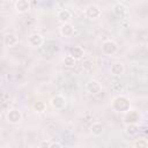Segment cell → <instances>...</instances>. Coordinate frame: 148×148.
<instances>
[{"mask_svg":"<svg viewBox=\"0 0 148 148\" xmlns=\"http://www.w3.org/2000/svg\"><path fill=\"white\" fill-rule=\"evenodd\" d=\"M111 108H112V110L114 112L124 114L127 111H130L131 108H132L131 99L127 96H125V95H117L111 101Z\"/></svg>","mask_w":148,"mask_h":148,"instance_id":"1","label":"cell"},{"mask_svg":"<svg viewBox=\"0 0 148 148\" xmlns=\"http://www.w3.org/2000/svg\"><path fill=\"white\" fill-rule=\"evenodd\" d=\"M118 49H119L118 44L113 39H105V40L102 42L101 50H102V53L104 56L112 57V56H114L118 52Z\"/></svg>","mask_w":148,"mask_h":148,"instance_id":"2","label":"cell"},{"mask_svg":"<svg viewBox=\"0 0 148 148\" xmlns=\"http://www.w3.org/2000/svg\"><path fill=\"white\" fill-rule=\"evenodd\" d=\"M84 16L88 18V20H98L101 16H102V9L99 8L98 5L96 3H90L88 5L86 8H84V12H83Z\"/></svg>","mask_w":148,"mask_h":148,"instance_id":"3","label":"cell"},{"mask_svg":"<svg viewBox=\"0 0 148 148\" xmlns=\"http://www.w3.org/2000/svg\"><path fill=\"white\" fill-rule=\"evenodd\" d=\"M50 105L54 110H64L67 105V98L61 94H57L50 98Z\"/></svg>","mask_w":148,"mask_h":148,"instance_id":"4","label":"cell"},{"mask_svg":"<svg viewBox=\"0 0 148 148\" xmlns=\"http://www.w3.org/2000/svg\"><path fill=\"white\" fill-rule=\"evenodd\" d=\"M27 43L31 49H39L44 44V37L39 32H32L28 36Z\"/></svg>","mask_w":148,"mask_h":148,"instance_id":"5","label":"cell"},{"mask_svg":"<svg viewBox=\"0 0 148 148\" xmlns=\"http://www.w3.org/2000/svg\"><path fill=\"white\" fill-rule=\"evenodd\" d=\"M23 116L18 109H9L6 113V120L12 125H17L21 123Z\"/></svg>","mask_w":148,"mask_h":148,"instance_id":"6","label":"cell"},{"mask_svg":"<svg viewBox=\"0 0 148 148\" xmlns=\"http://www.w3.org/2000/svg\"><path fill=\"white\" fill-rule=\"evenodd\" d=\"M123 120L125 123V125H130V124H139L141 120V114L139 111L136 110H130L126 113H124Z\"/></svg>","mask_w":148,"mask_h":148,"instance_id":"7","label":"cell"},{"mask_svg":"<svg viewBox=\"0 0 148 148\" xmlns=\"http://www.w3.org/2000/svg\"><path fill=\"white\" fill-rule=\"evenodd\" d=\"M86 90L89 95H97L102 91V84L99 81L92 79L86 83Z\"/></svg>","mask_w":148,"mask_h":148,"instance_id":"8","label":"cell"},{"mask_svg":"<svg viewBox=\"0 0 148 148\" xmlns=\"http://www.w3.org/2000/svg\"><path fill=\"white\" fill-rule=\"evenodd\" d=\"M59 34L65 38H72L75 35V27L71 22L62 23L59 27Z\"/></svg>","mask_w":148,"mask_h":148,"instance_id":"9","label":"cell"},{"mask_svg":"<svg viewBox=\"0 0 148 148\" xmlns=\"http://www.w3.org/2000/svg\"><path fill=\"white\" fill-rule=\"evenodd\" d=\"M31 8V3L29 0H17L14 2V9L18 14L28 13Z\"/></svg>","mask_w":148,"mask_h":148,"instance_id":"10","label":"cell"},{"mask_svg":"<svg viewBox=\"0 0 148 148\" xmlns=\"http://www.w3.org/2000/svg\"><path fill=\"white\" fill-rule=\"evenodd\" d=\"M125 73V65L120 61H114L110 66V74L112 76H121Z\"/></svg>","mask_w":148,"mask_h":148,"instance_id":"11","label":"cell"},{"mask_svg":"<svg viewBox=\"0 0 148 148\" xmlns=\"http://www.w3.org/2000/svg\"><path fill=\"white\" fill-rule=\"evenodd\" d=\"M112 12L113 14L117 16V17H120L123 18L124 16L127 15V7L123 3V2H114L113 6H112Z\"/></svg>","mask_w":148,"mask_h":148,"instance_id":"12","label":"cell"},{"mask_svg":"<svg viewBox=\"0 0 148 148\" xmlns=\"http://www.w3.org/2000/svg\"><path fill=\"white\" fill-rule=\"evenodd\" d=\"M18 44V37L14 32H8L3 36V45L7 47H14Z\"/></svg>","mask_w":148,"mask_h":148,"instance_id":"13","label":"cell"},{"mask_svg":"<svg viewBox=\"0 0 148 148\" xmlns=\"http://www.w3.org/2000/svg\"><path fill=\"white\" fill-rule=\"evenodd\" d=\"M57 20L62 24V23H68L71 20H72V13L66 9V8H62V9H59L57 12Z\"/></svg>","mask_w":148,"mask_h":148,"instance_id":"14","label":"cell"},{"mask_svg":"<svg viewBox=\"0 0 148 148\" xmlns=\"http://www.w3.org/2000/svg\"><path fill=\"white\" fill-rule=\"evenodd\" d=\"M68 56H71L74 60H80L83 58L84 56V50L81 47V46H72L69 50H68Z\"/></svg>","mask_w":148,"mask_h":148,"instance_id":"15","label":"cell"},{"mask_svg":"<svg viewBox=\"0 0 148 148\" xmlns=\"http://www.w3.org/2000/svg\"><path fill=\"white\" fill-rule=\"evenodd\" d=\"M90 133H91V135H94V136H101L102 134H103V132H104V127H103V125L101 124V123H98V121H94L91 125H90Z\"/></svg>","mask_w":148,"mask_h":148,"instance_id":"16","label":"cell"},{"mask_svg":"<svg viewBox=\"0 0 148 148\" xmlns=\"http://www.w3.org/2000/svg\"><path fill=\"white\" fill-rule=\"evenodd\" d=\"M140 127L139 124H130V125H125V132L128 136H135L139 134Z\"/></svg>","mask_w":148,"mask_h":148,"instance_id":"17","label":"cell"},{"mask_svg":"<svg viewBox=\"0 0 148 148\" xmlns=\"http://www.w3.org/2000/svg\"><path fill=\"white\" fill-rule=\"evenodd\" d=\"M32 109L36 113H44L46 111V103L43 101H37L32 104Z\"/></svg>","mask_w":148,"mask_h":148,"instance_id":"18","label":"cell"},{"mask_svg":"<svg viewBox=\"0 0 148 148\" xmlns=\"http://www.w3.org/2000/svg\"><path fill=\"white\" fill-rule=\"evenodd\" d=\"M133 148H148V141L146 138H139L133 142Z\"/></svg>","mask_w":148,"mask_h":148,"instance_id":"19","label":"cell"},{"mask_svg":"<svg viewBox=\"0 0 148 148\" xmlns=\"http://www.w3.org/2000/svg\"><path fill=\"white\" fill-rule=\"evenodd\" d=\"M62 62H64V65L66 66V67H74L75 66V62H76V60H74L71 56H66L64 59H62Z\"/></svg>","mask_w":148,"mask_h":148,"instance_id":"20","label":"cell"},{"mask_svg":"<svg viewBox=\"0 0 148 148\" xmlns=\"http://www.w3.org/2000/svg\"><path fill=\"white\" fill-rule=\"evenodd\" d=\"M49 148H64V147H62V145H61L60 142L54 141V142H51V143H50Z\"/></svg>","mask_w":148,"mask_h":148,"instance_id":"21","label":"cell"},{"mask_svg":"<svg viewBox=\"0 0 148 148\" xmlns=\"http://www.w3.org/2000/svg\"><path fill=\"white\" fill-rule=\"evenodd\" d=\"M50 143H51V142H49L47 140H44V141H42V142L39 143V148H49Z\"/></svg>","mask_w":148,"mask_h":148,"instance_id":"22","label":"cell"},{"mask_svg":"<svg viewBox=\"0 0 148 148\" xmlns=\"http://www.w3.org/2000/svg\"><path fill=\"white\" fill-rule=\"evenodd\" d=\"M75 148H77V147H75Z\"/></svg>","mask_w":148,"mask_h":148,"instance_id":"23","label":"cell"}]
</instances>
